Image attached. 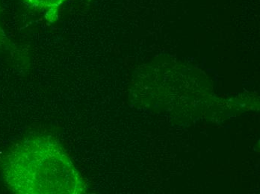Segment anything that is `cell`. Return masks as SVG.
<instances>
[{"mask_svg":"<svg viewBox=\"0 0 260 194\" xmlns=\"http://www.w3.org/2000/svg\"><path fill=\"white\" fill-rule=\"evenodd\" d=\"M25 143L23 148L18 149L25 157L37 167L31 166L20 161L13 159L9 167L13 171L9 172L8 180L17 181L12 186L20 187V193H76L80 185L77 171L70 159L57 145L51 143H43L40 149V143Z\"/></svg>","mask_w":260,"mask_h":194,"instance_id":"obj_1","label":"cell"}]
</instances>
